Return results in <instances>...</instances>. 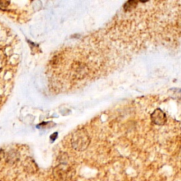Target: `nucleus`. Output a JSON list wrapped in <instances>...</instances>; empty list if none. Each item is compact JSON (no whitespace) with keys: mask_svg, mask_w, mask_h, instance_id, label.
<instances>
[{"mask_svg":"<svg viewBox=\"0 0 181 181\" xmlns=\"http://www.w3.org/2000/svg\"><path fill=\"white\" fill-rule=\"evenodd\" d=\"M72 147L76 151H84L90 144V138L86 130L81 129L76 130L72 137Z\"/></svg>","mask_w":181,"mask_h":181,"instance_id":"nucleus-1","label":"nucleus"},{"mask_svg":"<svg viewBox=\"0 0 181 181\" xmlns=\"http://www.w3.org/2000/svg\"><path fill=\"white\" fill-rule=\"evenodd\" d=\"M151 122L157 125H163L166 122V115L161 109H157L151 115Z\"/></svg>","mask_w":181,"mask_h":181,"instance_id":"nucleus-2","label":"nucleus"},{"mask_svg":"<svg viewBox=\"0 0 181 181\" xmlns=\"http://www.w3.org/2000/svg\"><path fill=\"white\" fill-rule=\"evenodd\" d=\"M136 4H137V1H128L126 4H125L124 6V9L125 11H130L133 9L134 7H136Z\"/></svg>","mask_w":181,"mask_h":181,"instance_id":"nucleus-3","label":"nucleus"},{"mask_svg":"<svg viewBox=\"0 0 181 181\" xmlns=\"http://www.w3.org/2000/svg\"><path fill=\"white\" fill-rule=\"evenodd\" d=\"M4 55L1 50H0V69L1 68V67L3 66V65L4 64Z\"/></svg>","mask_w":181,"mask_h":181,"instance_id":"nucleus-4","label":"nucleus"},{"mask_svg":"<svg viewBox=\"0 0 181 181\" xmlns=\"http://www.w3.org/2000/svg\"><path fill=\"white\" fill-rule=\"evenodd\" d=\"M9 4V1H0V9L5 8L7 7Z\"/></svg>","mask_w":181,"mask_h":181,"instance_id":"nucleus-5","label":"nucleus"}]
</instances>
